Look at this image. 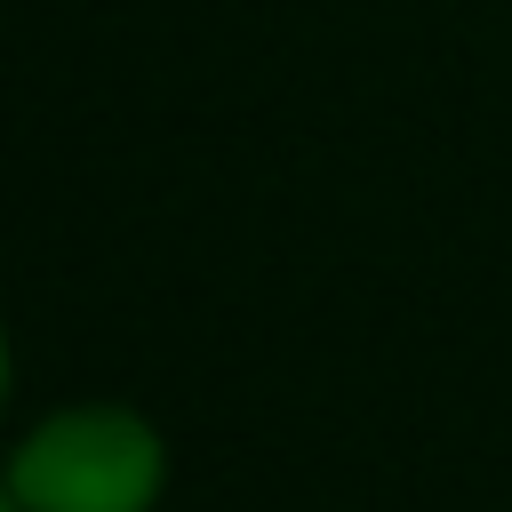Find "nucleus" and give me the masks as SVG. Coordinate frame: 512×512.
I'll return each mask as SVG.
<instances>
[{"instance_id": "nucleus-1", "label": "nucleus", "mask_w": 512, "mask_h": 512, "mask_svg": "<svg viewBox=\"0 0 512 512\" xmlns=\"http://www.w3.org/2000/svg\"><path fill=\"white\" fill-rule=\"evenodd\" d=\"M0 480L16 512H160L176 448L128 400H56L0 448Z\"/></svg>"}, {"instance_id": "nucleus-2", "label": "nucleus", "mask_w": 512, "mask_h": 512, "mask_svg": "<svg viewBox=\"0 0 512 512\" xmlns=\"http://www.w3.org/2000/svg\"><path fill=\"white\" fill-rule=\"evenodd\" d=\"M16 400V336H8V312H0V416Z\"/></svg>"}, {"instance_id": "nucleus-3", "label": "nucleus", "mask_w": 512, "mask_h": 512, "mask_svg": "<svg viewBox=\"0 0 512 512\" xmlns=\"http://www.w3.org/2000/svg\"><path fill=\"white\" fill-rule=\"evenodd\" d=\"M0 512H16V496H8V480H0Z\"/></svg>"}]
</instances>
